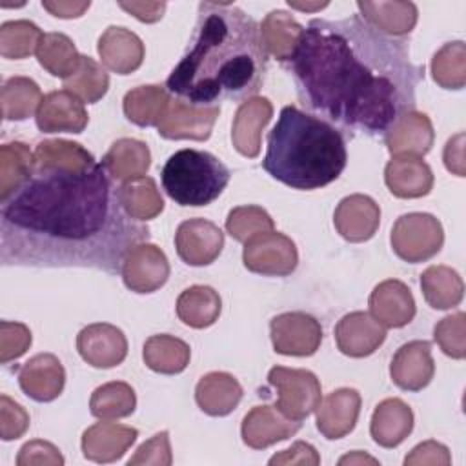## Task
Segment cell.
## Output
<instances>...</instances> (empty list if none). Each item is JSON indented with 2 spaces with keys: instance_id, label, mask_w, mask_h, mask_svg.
<instances>
[{
  "instance_id": "cell-1",
  "label": "cell",
  "mask_w": 466,
  "mask_h": 466,
  "mask_svg": "<svg viewBox=\"0 0 466 466\" xmlns=\"http://www.w3.org/2000/svg\"><path fill=\"white\" fill-rule=\"evenodd\" d=\"M149 228L129 217L102 162L38 166L0 204V264L93 268L120 273L126 253Z\"/></svg>"
},
{
  "instance_id": "cell-2",
  "label": "cell",
  "mask_w": 466,
  "mask_h": 466,
  "mask_svg": "<svg viewBox=\"0 0 466 466\" xmlns=\"http://www.w3.org/2000/svg\"><path fill=\"white\" fill-rule=\"evenodd\" d=\"M288 66L302 106L348 137L384 135L413 111L424 80V66L411 62L406 42L360 15L309 20Z\"/></svg>"
},
{
  "instance_id": "cell-3",
  "label": "cell",
  "mask_w": 466,
  "mask_h": 466,
  "mask_svg": "<svg viewBox=\"0 0 466 466\" xmlns=\"http://www.w3.org/2000/svg\"><path fill=\"white\" fill-rule=\"evenodd\" d=\"M268 69L260 27L231 4L200 2L189 46L166 80L173 96L195 106L253 96Z\"/></svg>"
},
{
  "instance_id": "cell-4",
  "label": "cell",
  "mask_w": 466,
  "mask_h": 466,
  "mask_svg": "<svg viewBox=\"0 0 466 466\" xmlns=\"http://www.w3.org/2000/svg\"><path fill=\"white\" fill-rule=\"evenodd\" d=\"M346 162V140L335 126L297 106L282 107L268 133L262 160L268 175L293 189L309 191L337 180Z\"/></svg>"
},
{
  "instance_id": "cell-5",
  "label": "cell",
  "mask_w": 466,
  "mask_h": 466,
  "mask_svg": "<svg viewBox=\"0 0 466 466\" xmlns=\"http://www.w3.org/2000/svg\"><path fill=\"white\" fill-rule=\"evenodd\" d=\"M229 169L215 155L198 149L173 153L162 171V187L178 206H208L226 189Z\"/></svg>"
},
{
  "instance_id": "cell-6",
  "label": "cell",
  "mask_w": 466,
  "mask_h": 466,
  "mask_svg": "<svg viewBox=\"0 0 466 466\" xmlns=\"http://www.w3.org/2000/svg\"><path fill=\"white\" fill-rule=\"evenodd\" d=\"M444 242L441 222L430 213H408L391 229V248L406 262L417 264L437 255Z\"/></svg>"
},
{
  "instance_id": "cell-7",
  "label": "cell",
  "mask_w": 466,
  "mask_h": 466,
  "mask_svg": "<svg viewBox=\"0 0 466 466\" xmlns=\"http://www.w3.org/2000/svg\"><path fill=\"white\" fill-rule=\"evenodd\" d=\"M269 384L277 390L275 408L291 420H304L320 402V382L308 370L275 366L268 373Z\"/></svg>"
},
{
  "instance_id": "cell-8",
  "label": "cell",
  "mask_w": 466,
  "mask_h": 466,
  "mask_svg": "<svg viewBox=\"0 0 466 466\" xmlns=\"http://www.w3.org/2000/svg\"><path fill=\"white\" fill-rule=\"evenodd\" d=\"M242 260L253 273L286 277L295 271L299 253L289 237L279 231H266L244 242Z\"/></svg>"
},
{
  "instance_id": "cell-9",
  "label": "cell",
  "mask_w": 466,
  "mask_h": 466,
  "mask_svg": "<svg viewBox=\"0 0 466 466\" xmlns=\"http://www.w3.org/2000/svg\"><path fill=\"white\" fill-rule=\"evenodd\" d=\"M218 113V106H195L175 96L169 98L157 129L169 140H208Z\"/></svg>"
},
{
  "instance_id": "cell-10",
  "label": "cell",
  "mask_w": 466,
  "mask_h": 466,
  "mask_svg": "<svg viewBox=\"0 0 466 466\" xmlns=\"http://www.w3.org/2000/svg\"><path fill=\"white\" fill-rule=\"evenodd\" d=\"M271 342L277 353L293 357L313 355L322 340L319 320L302 311H288L271 319Z\"/></svg>"
},
{
  "instance_id": "cell-11",
  "label": "cell",
  "mask_w": 466,
  "mask_h": 466,
  "mask_svg": "<svg viewBox=\"0 0 466 466\" xmlns=\"http://www.w3.org/2000/svg\"><path fill=\"white\" fill-rule=\"evenodd\" d=\"M120 275L131 291L153 293L166 284L169 277V262L160 248L149 242H140L126 253Z\"/></svg>"
},
{
  "instance_id": "cell-12",
  "label": "cell",
  "mask_w": 466,
  "mask_h": 466,
  "mask_svg": "<svg viewBox=\"0 0 466 466\" xmlns=\"http://www.w3.org/2000/svg\"><path fill=\"white\" fill-rule=\"evenodd\" d=\"M175 248L186 264L208 266L220 255L224 233L211 220L189 218L177 228Z\"/></svg>"
},
{
  "instance_id": "cell-13",
  "label": "cell",
  "mask_w": 466,
  "mask_h": 466,
  "mask_svg": "<svg viewBox=\"0 0 466 466\" xmlns=\"http://www.w3.org/2000/svg\"><path fill=\"white\" fill-rule=\"evenodd\" d=\"M76 350L93 368H115L127 355V340L116 326L95 322L80 329L76 337Z\"/></svg>"
},
{
  "instance_id": "cell-14",
  "label": "cell",
  "mask_w": 466,
  "mask_h": 466,
  "mask_svg": "<svg viewBox=\"0 0 466 466\" xmlns=\"http://www.w3.org/2000/svg\"><path fill=\"white\" fill-rule=\"evenodd\" d=\"M35 118L42 133H82L89 120L84 102L67 89L47 93Z\"/></svg>"
},
{
  "instance_id": "cell-15",
  "label": "cell",
  "mask_w": 466,
  "mask_h": 466,
  "mask_svg": "<svg viewBox=\"0 0 466 466\" xmlns=\"http://www.w3.org/2000/svg\"><path fill=\"white\" fill-rule=\"evenodd\" d=\"M435 373L431 359V344L428 340H411L402 344L391 359V380L408 391L426 388Z\"/></svg>"
},
{
  "instance_id": "cell-16",
  "label": "cell",
  "mask_w": 466,
  "mask_h": 466,
  "mask_svg": "<svg viewBox=\"0 0 466 466\" xmlns=\"http://www.w3.org/2000/svg\"><path fill=\"white\" fill-rule=\"evenodd\" d=\"M380 208L368 195L344 197L335 208L333 224L339 235L350 242L370 240L379 229Z\"/></svg>"
},
{
  "instance_id": "cell-17",
  "label": "cell",
  "mask_w": 466,
  "mask_h": 466,
  "mask_svg": "<svg viewBox=\"0 0 466 466\" xmlns=\"http://www.w3.org/2000/svg\"><path fill=\"white\" fill-rule=\"evenodd\" d=\"M300 430L299 420L284 417L273 406H255L242 420V441L253 450H264L275 442L286 441Z\"/></svg>"
},
{
  "instance_id": "cell-18",
  "label": "cell",
  "mask_w": 466,
  "mask_h": 466,
  "mask_svg": "<svg viewBox=\"0 0 466 466\" xmlns=\"http://www.w3.org/2000/svg\"><path fill=\"white\" fill-rule=\"evenodd\" d=\"M386 339V329L366 311H351L335 326L337 348L348 357H368Z\"/></svg>"
},
{
  "instance_id": "cell-19",
  "label": "cell",
  "mask_w": 466,
  "mask_h": 466,
  "mask_svg": "<svg viewBox=\"0 0 466 466\" xmlns=\"http://www.w3.org/2000/svg\"><path fill=\"white\" fill-rule=\"evenodd\" d=\"M370 315L384 328H402L415 317V300L410 288L388 279L375 286L370 295Z\"/></svg>"
},
{
  "instance_id": "cell-20",
  "label": "cell",
  "mask_w": 466,
  "mask_h": 466,
  "mask_svg": "<svg viewBox=\"0 0 466 466\" xmlns=\"http://www.w3.org/2000/svg\"><path fill=\"white\" fill-rule=\"evenodd\" d=\"M317 430L326 439L348 435L359 419L360 395L353 388H340L326 395L317 406Z\"/></svg>"
},
{
  "instance_id": "cell-21",
  "label": "cell",
  "mask_w": 466,
  "mask_h": 466,
  "mask_svg": "<svg viewBox=\"0 0 466 466\" xmlns=\"http://www.w3.org/2000/svg\"><path fill=\"white\" fill-rule=\"evenodd\" d=\"M18 382L22 391L33 400L49 402L62 393L66 371L55 355L40 353L18 370Z\"/></svg>"
},
{
  "instance_id": "cell-22",
  "label": "cell",
  "mask_w": 466,
  "mask_h": 466,
  "mask_svg": "<svg viewBox=\"0 0 466 466\" xmlns=\"http://www.w3.org/2000/svg\"><path fill=\"white\" fill-rule=\"evenodd\" d=\"M384 180L399 198H419L433 187V173L422 157L417 155H393L386 164Z\"/></svg>"
},
{
  "instance_id": "cell-23",
  "label": "cell",
  "mask_w": 466,
  "mask_h": 466,
  "mask_svg": "<svg viewBox=\"0 0 466 466\" xmlns=\"http://www.w3.org/2000/svg\"><path fill=\"white\" fill-rule=\"evenodd\" d=\"M273 115L271 102L264 96L248 98L242 102L235 113L233 127H231V140L235 149L248 157L255 158L260 151V135L262 129L268 126Z\"/></svg>"
},
{
  "instance_id": "cell-24",
  "label": "cell",
  "mask_w": 466,
  "mask_h": 466,
  "mask_svg": "<svg viewBox=\"0 0 466 466\" xmlns=\"http://www.w3.org/2000/svg\"><path fill=\"white\" fill-rule=\"evenodd\" d=\"M138 431L116 422H96L82 435L84 457L93 462H113L120 459L137 441Z\"/></svg>"
},
{
  "instance_id": "cell-25",
  "label": "cell",
  "mask_w": 466,
  "mask_h": 466,
  "mask_svg": "<svg viewBox=\"0 0 466 466\" xmlns=\"http://www.w3.org/2000/svg\"><path fill=\"white\" fill-rule=\"evenodd\" d=\"M98 55L107 69L129 75L142 66L144 44L133 31L111 25L98 38Z\"/></svg>"
},
{
  "instance_id": "cell-26",
  "label": "cell",
  "mask_w": 466,
  "mask_h": 466,
  "mask_svg": "<svg viewBox=\"0 0 466 466\" xmlns=\"http://www.w3.org/2000/svg\"><path fill=\"white\" fill-rule=\"evenodd\" d=\"M384 142L391 155L422 157L431 149L433 126L424 113L408 111L390 126Z\"/></svg>"
},
{
  "instance_id": "cell-27",
  "label": "cell",
  "mask_w": 466,
  "mask_h": 466,
  "mask_svg": "<svg viewBox=\"0 0 466 466\" xmlns=\"http://www.w3.org/2000/svg\"><path fill=\"white\" fill-rule=\"evenodd\" d=\"M413 430V411L400 399H386L377 404L370 433L373 441L382 448L399 446Z\"/></svg>"
},
{
  "instance_id": "cell-28",
  "label": "cell",
  "mask_w": 466,
  "mask_h": 466,
  "mask_svg": "<svg viewBox=\"0 0 466 466\" xmlns=\"http://www.w3.org/2000/svg\"><path fill=\"white\" fill-rule=\"evenodd\" d=\"M242 399V386L226 371H211L204 375L195 388V400L198 408L213 417L231 413Z\"/></svg>"
},
{
  "instance_id": "cell-29",
  "label": "cell",
  "mask_w": 466,
  "mask_h": 466,
  "mask_svg": "<svg viewBox=\"0 0 466 466\" xmlns=\"http://www.w3.org/2000/svg\"><path fill=\"white\" fill-rule=\"evenodd\" d=\"M360 16L377 31L399 38L417 24V7L411 2H357Z\"/></svg>"
},
{
  "instance_id": "cell-30",
  "label": "cell",
  "mask_w": 466,
  "mask_h": 466,
  "mask_svg": "<svg viewBox=\"0 0 466 466\" xmlns=\"http://www.w3.org/2000/svg\"><path fill=\"white\" fill-rule=\"evenodd\" d=\"M258 27L266 53L280 62H288L293 56L304 33V27L282 9L268 13Z\"/></svg>"
},
{
  "instance_id": "cell-31",
  "label": "cell",
  "mask_w": 466,
  "mask_h": 466,
  "mask_svg": "<svg viewBox=\"0 0 466 466\" xmlns=\"http://www.w3.org/2000/svg\"><path fill=\"white\" fill-rule=\"evenodd\" d=\"M151 162L147 144L135 138H120L113 142L102 164L107 167L115 180L129 182L147 173Z\"/></svg>"
},
{
  "instance_id": "cell-32",
  "label": "cell",
  "mask_w": 466,
  "mask_h": 466,
  "mask_svg": "<svg viewBox=\"0 0 466 466\" xmlns=\"http://www.w3.org/2000/svg\"><path fill=\"white\" fill-rule=\"evenodd\" d=\"M220 297L209 286H191L177 299L178 319L197 329L215 324L220 315Z\"/></svg>"
},
{
  "instance_id": "cell-33",
  "label": "cell",
  "mask_w": 466,
  "mask_h": 466,
  "mask_svg": "<svg viewBox=\"0 0 466 466\" xmlns=\"http://www.w3.org/2000/svg\"><path fill=\"white\" fill-rule=\"evenodd\" d=\"M420 288L426 302L435 309L455 308L464 295L461 275L448 266H430L420 275Z\"/></svg>"
},
{
  "instance_id": "cell-34",
  "label": "cell",
  "mask_w": 466,
  "mask_h": 466,
  "mask_svg": "<svg viewBox=\"0 0 466 466\" xmlns=\"http://www.w3.org/2000/svg\"><path fill=\"white\" fill-rule=\"evenodd\" d=\"M189 346L171 335H153L144 344V362L149 370L164 375H175L189 364Z\"/></svg>"
},
{
  "instance_id": "cell-35",
  "label": "cell",
  "mask_w": 466,
  "mask_h": 466,
  "mask_svg": "<svg viewBox=\"0 0 466 466\" xmlns=\"http://www.w3.org/2000/svg\"><path fill=\"white\" fill-rule=\"evenodd\" d=\"M169 102V93L162 86H138L124 96V115L140 127L158 126Z\"/></svg>"
},
{
  "instance_id": "cell-36",
  "label": "cell",
  "mask_w": 466,
  "mask_h": 466,
  "mask_svg": "<svg viewBox=\"0 0 466 466\" xmlns=\"http://www.w3.org/2000/svg\"><path fill=\"white\" fill-rule=\"evenodd\" d=\"M42 98V91L35 80L27 76L7 78L0 89L2 116L5 120H25L38 111Z\"/></svg>"
},
{
  "instance_id": "cell-37",
  "label": "cell",
  "mask_w": 466,
  "mask_h": 466,
  "mask_svg": "<svg viewBox=\"0 0 466 466\" xmlns=\"http://www.w3.org/2000/svg\"><path fill=\"white\" fill-rule=\"evenodd\" d=\"M35 167V153L25 144H4L0 147V200L9 197L22 182H25Z\"/></svg>"
},
{
  "instance_id": "cell-38",
  "label": "cell",
  "mask_w": 466,
  "mask_h": 466,
  "mask_svg": "<svg viewBox=\"0 0 466 466\" xmlns=\"http://www.w3.org/2000/svg\"><path fill=\"white\" fill-rule=\"evenodd\" d=\"M80 56L69 36L62 33H46L38 49V64L53 76L67 78L80 64Z\"/></svg>"
},
{
  "instance_id": "cell-39",
  "label": "cell",
  "mask_w": 466,
  "mask_h": 466,
  "mask_svg": "<svg viewBox=\"0 0 466 466\" xmlns=\"http://www.w3.org/2000/svg\"><path fill=\"white\" fill-rule=\"evenodd\" d=\"M120 200L129 217L146 222L164 209V200L151 177H140L120 186Z\"/></svg>"
},
{
  "instance_id": "cell-40",
  "label": "cell",
  "mask_w": 466,
  "mask_h": 466,
  "mask_svg": "<svg viewBox=\"0 0 466 466\" xmlns=\"http://www.w3.org/2000/svg\"><path fill=\"white\" fill-rule=\"evenodd\" d=\"M137 397L127 382L113 380L98 386L89 400V410L102 420L122 419L135 411Z\"/></svg>"
},
{
  "instance_id": "cell-41",
  "label": "cell",
  "mask_w": 466,
  "mask_h": 466,
  "mask_svg": "<svg viewBox=\"0 0 466 466\" xmlns=\"http://www.w3.org/2000/svg\"><path fill=\"white\" fill-rule=\"evenodd\" d=\"M64 87L76 95L82 102L95 104L107 93L109 75L91 56L82 55L75 73L64 78Z\"/></svg>"
},
{
  "instance_id": "cell-42",
  "label": "cell",
  "mask_w": 466,
  "mask_h": 466,
  "mask_svg": "<svg viewBox=\"0 0 466 466\" xmlns=\"http://www.w3.org/2000/svg\"><path fill=\"white\" fill-rule=\"evenodd\" d=\"M433 80L444 89H462L466 84V46L462 40L444 44L431 58Z\"/></svg>"
},
{
  "instance_id": "cell-43",
  "label": "cell",
  "mask_w": 466,
  "mask_h": 466,
  "mask_svg": "<svg viewBox=\"0 0 466 466\" xmlns=\"http://www.w3.org/2000/svg\"><path fill=\"white\" fill-rule=\"evenodd\" d=\"M44 33L29 20H11L0 25V55L4 58H25L36 53Z\"/></svg>"
},
{
  "instance_id": "cell-44",
  "label": "cell",
  "mask_w": 466,
  "mask_h": 466,
  "mask_svg": "<svg viewBox=\"0 0 466 466\" xmlns=\"http://www.w3.org/2000/svg\"><path fill=\"white\" fill-rule=\"evenodd\" d=\"M38 166L55 167H86L95 162L93 155L76 142L69 140H44L35 149Z\"/></svg>"
},
{
  "instance_id": "cell-45",
  "label": "cell",
  "mask_w": 466,
  "mask_h": 466,
  "mask_svg": "<svg viewBox=\"0 0 466 466\" xmlns=\"http://www.w3.org/2000/svg\"><path fill=\"white\" fill-rule=\"evenodd\" d=\"M273 218L260 206H238L231 209L226 218L228 233L238 242H246L255 235L273 231Z\"/></svg>"
},
{
  "instance_id": "cell-46",
  "label": "cell",
  "mask_w": 466,
  "mask_h": 466,
  "mask_svg": "<svg viewBox=\"0 0 466 466\" xmlns=\"http://www.w3.org/2000/svg\"><path fill=\"white\" fill-rule=\"evenodd\" d=\"M466 315L462 311L444 317L435 324L433 337L441 350L451 359H464L466 355Z\"/></svg>"
},
{
  "instance_id": "cell-47",
  "label": "cell",
  "mask_w": 466,
  "mask_h": 466,
  "mask_svg": "<svg viewBox=\"0 0 466 466\" xmlns=\"http://www.w3.org/2000/svg\"><path fill=\"white\" fill-rule=\"evenodd\" d=\"M31 346V331L20 322L2 320L0 324V359L2 364H7L13 359H18Z\"/></svg>"
},
{
  "instance_id": "cell-48",
  "label": "cell",
  "mask_w": 466,
  "mask_h": 466,
  "mask_svg": "<svg viewBox=\"0 0 466 466\" xmlns=\"http://www.w3.org/2000/svg\"><path fill=\"white\" fill-rule=\"evenodd\" d=\"M0 431L4 441H13L18 439L25 433L29 426V415L27 411L11 400L7 395L0 397Z\"/></svg>"
},
{
  "instance_id": "cell-49",
  "label": "cell",
  "mask_w": 466,
  "mask_h": 466,
  "mask_svg": "<svg viewBox=\"0 0 466 466\" xmlns=\"http://www.w3.org/2000/svg\"><path fill=\"white\" fill-rule=\"evenodd\" d=\"M171 461L169 435L167 431H160L146 441L127 461V464H171Z\"/></svg>"
},
{
  "instance_id": "cell-50",
  "label": "cell",
  "mask_w": 466,
  "mask_h": 466,
  "mask_svg": "<svg viewBox=\"0 0 466 466\" xmlns=\"http://www.w3.org/2000/svg\"><path fill=\"white\" fill-rule=\"evenodd\" d=\"M16 464H64V457L60 455L58 448H55L51 442L31 441L20 448Z\"/></svg>"
},
{
  "instance_id": "cell-51",
  "label": "cell",
  "mask_w": 466,
  "mask_h": 466,
  "mask_svg": "<svg viewBox=\"0 0 466 466\" xmlns=\"http://www.w3.org/2000/svg\"><path fill=\"white\" fill-rule=\"evenodd\" d=\"M451 462L450 451L444 444L437 441H426L411 450L410 455H406L404 464H444L448 466Z\"/></svg>"
},
{
  "instance_id": "cell-52",
  "label": "cell",
  "mask_w": 466,
  "mask_h": 466,
  "mask_svg": "<svg viewBox=\"0 0 466 466\" xmlns=\"http://www.w3.org/2000/svg\"><path fill=\"white\" fill-rule=\"evenodd\" d=\"M319 462H320V457H319L317 450L311 444L302 442V441L295 442L291 448L282 450L280 453H277L269 459L271 466L273 464H311V466H315Z\"/></svg>"
},
{
  "instance_id": "cell-53",
  "label": "cell",
  "mask_w": 466,
  "mask_h": 466,
  "mask_svg": "<svg viewBox=\"0 0 466 466\" xmlns=\"http://www.w3.org/2000/svg\"><path fill=\"white\" fill-rule=\"evenodd\" d=\"M118 5L129 15H133L137 20L146 24H153L160 20L167 7L166 2H120Z\"/></svg>"
},
{
  "instance_id": "cell-54",
  "label": "cell",
  "mask_w": 466,
  "mask_h": 466,
  "mask_svg": "<svg viewBox=\"0 0 466 466\" xmlns=\"http://www.w3.org/2000/svg\"><path fill=\"white\" fill-rule=\"evenodd\" d=\"M444 164L448 171L464 177V133L455 135L444 147Z\"/></svg>"
},
{
  "instance_id": "cell-55",
  "label": "cell",
  "mask_w": 466,
  "mask_h": 466,
  "mask_svg": "<svg viewBox=\"0 0 466 466\" xmlns=\"http://www.w3.org/2000/svg\"><path fill=\"white\" fill-rule=\"evenodd\" d=\"M91 5V2H42V7L47 9L53 16L58 18H78L84 15V11H87Z\"/></svg>"
},
{
  "instance_id": "cell-56",
  "label": "cell",
  "mask_w": 466,
  "mask_h": 466,
  "mask_svg": "<svg viewBox=\"0 0 466 466\" xmlns=\"http://www.w3.org/2000/svg\"><path fill=\"white\" fill-rule=\"evenodd\" d=\"M353 464V462H371V464H377V461L373 459V457H370V455H366V453H360V451H355V453H351V455H346V457H342L340 461H339V464Z\"/></svg>"
},
{
  "instance_id": "cell-57",
  "label": "cell",
  "mask_w": 466,
  "mask_h": 466,
  "mask_svg": "<svg viewBox=\"0 0 466 466\" xmlns=\"http://www.w3.org/2000/svg\"><path fill=\"white\" fill-rule=\"evenodd\" d=\"M289 7H295V9H300V11H315V9H322L328 5V2H322V4H300V2H288Z\"/></svg>"
}]
</instances>
